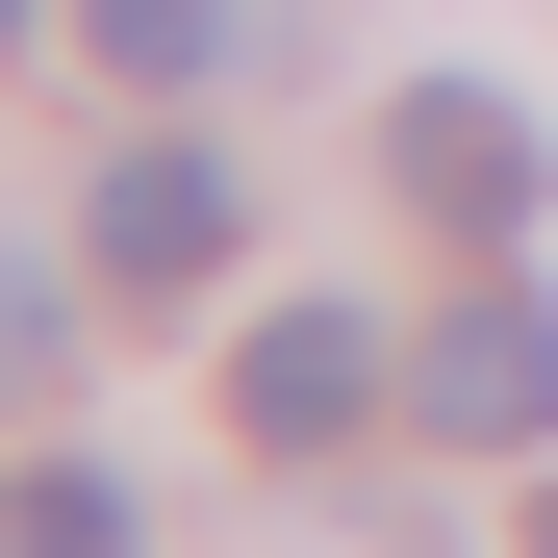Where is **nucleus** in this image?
Listing matches in <instances>:
<instances>
[{
    "mask_svg": "<svg viewBox=\"0 0 558 558\" xmlns=\"http://www.w3.org/2000/svg\"><path fill=\"white\" fill-rule=\"evenodd\" d=\"M229 204H254V178L204 128H128L102 153V279H128V305H204V279H229Z\"/></svg>",
    "mask_w": 558,
    "mask_h": 558,
    "instance_id": "4",
    "label": "nucleus"
},
{
    "mask_svg": "<svg viewBox=\"0 0 558 558\" xmlns=\"http://www.w3.org/2000/svg\"><path fill=\"white\" fill-rule=\"evenodd\" d=\"M51 381H76V279H51V254H0V407H51Z\"/></svg>",
    "mask_w": 558,
    "mask_h": 558,
    "instance_id": "7",
    "label": "nucleus"
},
{
    "mask_svg": "<svg viewBox=\"0 0 558 558\" xmlns=\"http://www.w3.org/2000/svg\"><path fill=\"white\" fill-rule=\"evenodd\" d=\"M533 558H558V508H533Z\"/></svg>",
    "mask_w": 558,
    "mask_h": 558,
    "instance_id": "9",
    "label": "nucleus"
},
{
    "mask_svg": "<svg viewBox=\"0 0 558 558\" xmlns=\"http://www.w3.org/2000/svg\"><path fill=\"white\" fill-rule=\"evenodd\" d=\"M381 407H407V355L355 330V305H254V355H229V432L254 457H355Z\"/></svg>",
    "mask_w": 558,
    "mask_h": 558,
    "instance_id": "3",
    "label": "nucleus"
},
{
    "mask_svg": "<svg viewBox=\"0 0 558 558\" xmlns=\"http://www.w3.org/2000/svg\"><path fill=\"white\" fill-rule=\"evenodd\" d=\"M0 558H128V483L102 457H26V483H0Z\"/></svg>",
    "mask_w": 558,
    "mask_h": 558,
    "instance_id": "6",
    "label": "nucleus"
},
{
    "mask_svg": "<svg viewBox=\"0 0 558 558\" xmlns=\"http://www.w3.org/2000/svg\"><path fill=\"white\" fill-rule=\"evenodd\" d=\"M381 178H407V204H432L457 254H508V229L558 204V178H533V102H508V76H407V102H381Z\"/></svg>",
    "mask_w": 558,
    "mask_h": 558,
    "instance_id": "1",
    "label": "nucleus"
},
{
    "mask_svg": "<svg viewBox=\"0 0 558 558\" xmlns=\"http://www.w3.org/2000/svg\"><path fill=\"white\" fill-rule=\"evenodd\" d=\"M407 432L432 457H558V305H533V279H483V305L407 355Z\"/></svg>",
    "mask_w": 558,
    "mask_h": 558,
    "instance_id": "2",
    "label": "nucleus"
},
{
    "mask_svg": "<svg viewBox=\"0 0 558 558\" xmlns=\"http://www.w3.org/2000/svg\"><path fill=\"white\" fill-rule=\"evenodd\" d=\"M0 26H51V0H0Z\"/></svg>",
    "mask_w": 558,
    "mask_h": 558,
    "instance_id": "8",
    "label": "nucleus"
},
{
    "mask_svg": "<svg viewBox=\"0 0 558 558\" xmlns=\"http://www.w3.org/2000/svg\"><path fill=\"white\" fill-rule=\"evenodd\" d=\"M76 51H102L128 102H204L229 76V0H76Z\"/></svg>",
    "mask_w": 558,
    "mask_h": 558,
    "instance_id": "5",
    "label": "nucleus"
}]
</instances>
